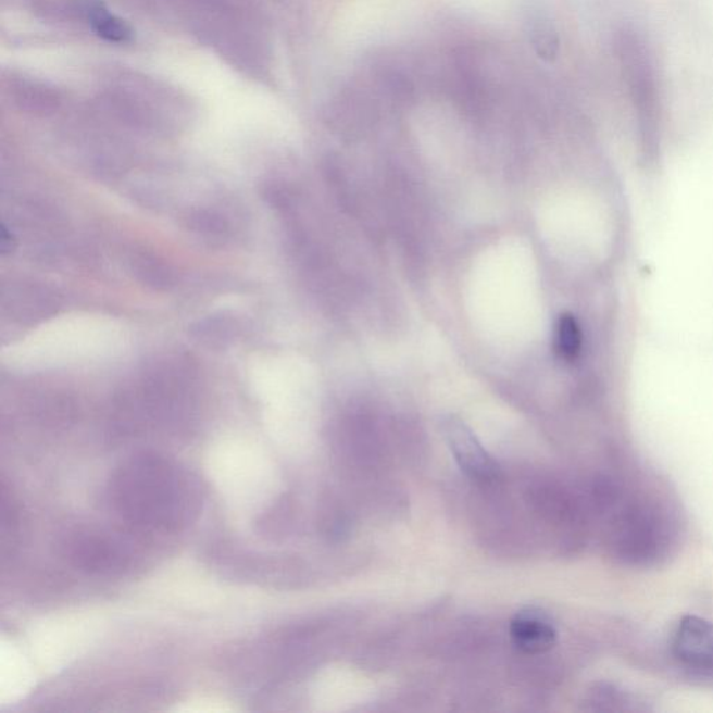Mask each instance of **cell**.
Wrapping results in <instances>:
<instances>
[{
  "instance_id": "9",
  "label": "cell",
  "mask_w": 713,
  "mask_h": 713,
  "mask_svg": "<svg viewBox=\"0 0 713 713\" xmlns=\"http://www.w3.org/2000/svg\"><path fill=\"white\" fill-rule=\"evenodd\" d=\"M192 338L208 348L222 349L233 343L241 334V324L236 316L216 314L207 316L191 326Z\"/></svg>"
},
{
  "instance_id": "8",
  "label": "cell",
  "mask_w": 713,
  "mask_h": 713,
  "mask_svg": "<svg viewBox=\"0 0 713 713\" xmlns=\"http://www.w3.org/2000/svg\"><path fill=\"white\" fill-rule=\"evenodd\" d=\"M523 24L528 41L538 58L545 62H553L561 53V36L547 10L529 3L524 9Z\"/></svg>"
},
{
  "instance_id": "14",
  "label": "cell",
  "mask_w": 713,
  "mask_h": 713,
  "mask_svg": "<svg viewBox=\"0 0 713 713\" xmlns=\"http://www.w3.org/2000/svg\"><path fill=\"white\" fill-rule=\"evenodd\" d=\"M16 237L13 236L12 232L8 230L7 226H2V232H0V250H2V254H12L16 250Z\"/></svg>"
},
{
  "instance_id": "3",
  "label": "cell",
  "mask_w": 713,
  "mask_h": 713,
  "mask_svg": "<svg viewBox=\"0 0 713 713\" xmlns=\"http://www.w3.org/2000/svg\"><path fill=\"white\" fill-rule=\"evenodd\" d=\"M621 77L647 151L658 146L662 118V88L655 54L641 32L622 26L613 39Z\"/></svg>"
},
{
  "instance_id": "1",
  "label": "cell",
  "mask_w": 713,
  "mask_h": 713,
  "mask_svg": "<svg viewBox=\"0 0 713 713\" xmlns=\"http://www.w3.org/2000/svg\"><path fill=\"white\" fill-rule=\"evenodd\" d=\"M111 500L123 518L138 527L177 529L191 522L200 489L185 470L153 453L133 455L111 479Z\"/></svg>"
},
{
  "instance_id": "6",
  "label": "cell",
  "mask_w": 713,
  "mask_h": 713,
  "mask_svg": "<svg viewBox=\"0 0 713 713\" xmlns=\"http://www.w3.org/2000/svg\"><path fill=\"white\" fill-rule=\"evenodd\" d=\"M74 566L89 573H108L123 566L125 554L111 539L93 533H76L66 542Z\"/></svg>"
},
{
  "instance_id": "11",
  "label": "cell",
  "mask_w": 713,
  "mask_h": 713,
  "mask_svg": "<svg viewBox=\"0 0 713 713\" xmlns=\"http://www.w3.org/2000/svg\"><path fill=\"white\" fill-rule=\"evenodd\" d=\"M132 270L134 276L141 282L142 285L152 287L155 290H167L175 285V272L166 264L165 261L158 259V257L141 252L136 254L132 260Z\"/></svg>"
},
{
  "instance_id": "12",
  "label": "cell",
  "mask_w": 713,
  "mask_h": 713,
  "mask_svg": "<svg viewBox=\"0 0 713 713\" xmlns=\"http://www.w3.org/2000/svg\"><path fill=\"white\" fill-rule=\"evenodd\" d=\"M554 349L563 360H576L583 349V330L576 316L562 314L556 324L554 334Z\"/></svg>"
},
{
  "instance_id": "2",
  "label": "cell",
  "mask_w": 713,
  "mask_h": 713,
  "mask_svg": "<svg viewBox=\"0 0 713 713\" xmlns=\"http://www.w3.org/2000/svg\"><path fill=\"white\" fill-rule=\"evenodd\" d=\"M606 506L615 509L611 520V548L618 561L648 566L665 558L676 537L671 513L648 499L622 497L609 489Z\"/></svg>"
},
{
  "instance_id": "7",
  "label": "cell",
  "mask_w": 713,
  "mask_h": 713,
  "mask_svg": "<svg viewBox=\"0 0 713 713\" xmlns=\"http://www.w3.org/2000/svg\"><path fill=\"white\" fill-rule=\"evenodd\" d=\"M510 636L520 651L535 655L551 650L556 642L558 631L547 613L538 609H526L510 623Z\"/></svg>"
},
{
  "instance_id": "4",
  "label": "cell",
  "mask_w": 713,
  "mask_h": 713,
  "mask_svg": "<svg viewBox=\"0 0 713 713\" xmlns=\"http://www.w3.org/2000/svg\"><path fill=\"white\" fill-rule=\"evenodd\" d=\"M672 652L681 666L702 676H713V623L685 616L672 634Z\"/></svg>"
},
{
  "instance_id": "5",
  "label": "cell",
  "mask_w": 713,
  "mask_h": 713,
  "mask_svg": "<svg viewBox=\"0 0 713 713\" xmlns=\"http://www.w3.org/2000/svg\"><path fill=\"white\" fill-rule=\"evenodd\" d=\"M442 429L450 450L454 455L455 462L462 468V472L468 475L475 481H492L498 477L499 467L497 462L481 442L475 437L472 429L465 425L464 421L455 417H448L443 421Z\"/></svg>"
},
{
  "instance_id": "10",
  "label": "cell",
  "mask_w": 713,
  "mask_h": 713,
  "mask_svg": "<svg viewBox=\"0 0 713 713\" xmlns=\"http://www.w3.org/2000/svg\"><path fill=\"white\" fill-rule=\"evenodd\" d=\"M84 12L87 14L89 26L98 37L113 43H128L133 41L134 32L130 24L125 20L115 16L99 2H88L84 4Z\"/></svg>"
},
{
  "instance_id": "13",
  "label": "cell",
  "mask_w": 713,
  "mask_h": 713,
  "mask_svg": "<svg viewBox=\"0 0 713 713\" xmlns=\"http://www.w3.org/2000/svg\"><path fill=\"white\" fill-rule=\"evenodd\" d=\"M186 225L191 232L210 237L223 236L229 230V225L221 215L205 210L191 212L187 217Z\"/></svg>"
}]
</instances>
